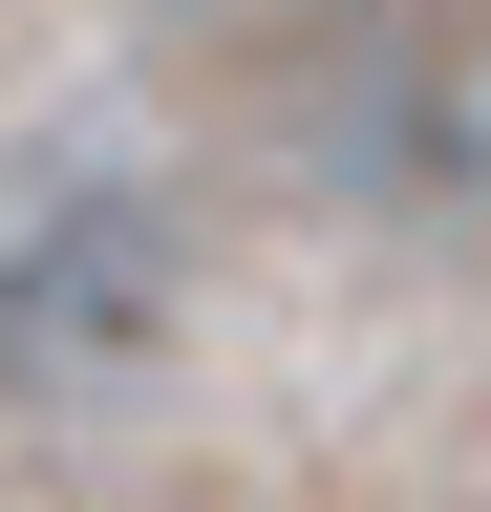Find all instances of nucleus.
Segmentation results:
<instances>
[{"mask_svg":"<svg viewBox=\"0 0 491 512\" xmlns=\"http://www.w3.org/2000/svg\"><path fill=\"white\" fill-rule=\"evenodd\" d=\"M171 214L150 192H65V214L0 235V384H129L171 342Z\"/></svg>","mask_w":491,"mask_h":512,"instance_id":"nucleus-1","label":"nucleus"}]
</instances>
